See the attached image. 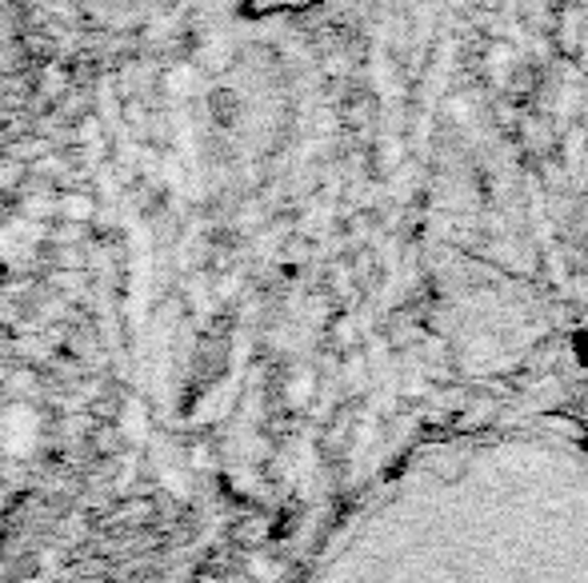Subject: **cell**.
<instances>
[{
  "label": "cell",
  "instance_id": "1",
  "mask_svg": "<svg viewBox=\"0 0 588 583\" xmlns=\"http://www.w3.org/2000/svg\"><path fill=\"white\" fill-rule=\"evenodd\" d=\"M317 583H588V448L512 424L417 451Z\"/></svg>",
  "mask_w": 588,
  "mask_h": 583
},
{
  "label": "cell",
  "instance_id": "2",
  "mask_svg": "<svg viewBox=\"0 0 588 583\" xmlns=\"http://www.w3.org/2000/svg\"><path fill=\"white\" fill-rule=\"evenodd\" d=\"M41 431H45V419H41V412L33 404H24V400H12L0 412V451L12 456V460L33 456L36 444H41Z\"/></svg>",
  "mask_w": 588,
  "mask_h": 583
},
{
  "label": "cell",
  "instance_id": "3",
  "mask_svg": "<svg viewBox=\"0 0 588 583\" xmlns=\"http://www.w3.org/2000/svg\"><path fill=\"white\" fill-rule=\"evenodd\" d=\"M121 440H129V444H145L148 440V412H145V404L141 400H129L124 404V412H121Z\"/></svg>",
  "mask_w": 588,
  "mask_h": 583
},
{
  "label": "cell",
  "instance_id": "4",
  "mask_svg": "<svg viewBox=\"0 0 588 583\" xmlns=\"http://www.w3.org/2000/svg\"><path fill=\"white\" fill-rule=\"evenodd\" d=\"M92 212H97V204H92L89 192H65L60 197V221L65 224H89Z\"/></svg>",
  "mask_w": 588,
  "mask_h": 583
},
{
  "label": "cell",
  "instance_id": "5",
  "mask_svg": "<svg viewBox=\"0 0 588 583\" xmlns=\"http://www.w3.org/2000/svg\"><path fill=\"white\" fill-rule=\"evenodd\" d=\"M9 392L16 400L33 396V392H36V372H33V368H16V372H9Z\"/></svg>",
  "mask_w": 588,
  "mask_h": 583
},
{
  "label": "cell",
  "instance_id": "6",
  "mask_svg": "<svg viewBox=\"0 0 588 583\" xmlns=\"http://www.w3.org/2000/svg\"><path fill=\"white\" fill-rule=\"evenodd\" d=\"M60 89H65V72H60V68H48V72H45V92H48V97H60Z\"/></svg>",
  "mask_w": 588,
  "mask_h": 583
},
{
  "label": "cell",
  "instance_id": "7",
  "mask_svg": "<svg viewBox=\"0 0 588 583\" xmlns=\"http://www.w3.org/2000/svg\"><path fill=\"white\" fill-rule=\"evenodd\" d=\"M0 148H4V133H0Z\"/></svg>",
  "mask_w": 588,
  "mask_h": 583
}]
</instances>
